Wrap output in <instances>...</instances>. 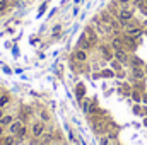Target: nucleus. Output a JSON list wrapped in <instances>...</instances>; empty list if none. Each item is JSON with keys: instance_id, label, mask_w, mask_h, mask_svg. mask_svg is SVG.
<instances>
[{"instance_id": "1", "label": "nucleus", "mask_w": 147, "mask_h": 145, "mask_svg": "<svg viewBox=\"0 0 147 145\" xmlns=\"http://www.w3.org/2000/svg\"><path fill=\"white\" fill-rule=\"evenodd\" d=\"M134 9L128 5V7H120L118 9V12H116V19H118V22H120V26L121 28H125L130 21H134Z\"/></svg>"}, {"instance_id": "2", "label": "nucleus", "mask_w": 147, "mask_h": 145, "mask_svg": "<svg viewBox=\"0 0 147 145\" xmlns=\"http://www.w3.org/2000/svg\"><path fill=\"white\" fill-rule=\"evenodd\" d=\"M45 132H46V123H43L41 119H38V121H34L31 125V135H33V138H41L45 135Z\"/></svg>"}, {"instance_id": "3", "label": "nucleus", "mask_w": 147, "mask_h": 145, "mask_svg": "<svg viewBox=\"0 0 147 145\" xmlns=\"http://www.w3.org/2000/svg\"><path fill=\"white\" fill-rule=\"evenodd\" d=\"M113 58L118 60L123 67L130 63V53H128L125 48H123V50H115V51H113Z\"/></svg>"}, {"instance_id": "4", "label": "nucleus", "mask_w": 147, "mask_h": 145, "mask_svg": "<svg viewBox=\"0 0 147 145\" xmlns=\"http://www.w3.org/2000/svg\"><path fill=\"white\" fill-rule=\"evenodd\" d=\"M22 126H24V121H22V119H14V121H12V123H10L9 126H7V133H9V135H14V137H16V135L19 133V130H21Z\"/></svg>"}, {"instance_id": "5", "label": "nucleus", "mask_w": 147, "mask_h": 145, "mask_svg": "<svg viewBox=\"0 0 147 145\" xmlns=\"http://www.w3.org/2000/svg\"><path fill=\"white\" fill-rule=\"evenodd\" d=\"M84 34H86V38L89 39V43L92 44V46H96L98 44V31L96 29H92V26H87L86 29H84Z\"/></svg>"}, {"instance_id": "6", "label": "nucleus", "mask_w": 147, "mask_h": 145, "mask_svg": "<svg viewBox=\"0 0 147 145\" xmlns=\"http://www.w3.org/2000/svg\"><path fill=\"white\" fill-rule=\"evenodd\" d=\"M132 79H134V82H137V80H146L147 77V72L144 70V67H132Z\"/></svg>"}, {"instance_id": "7", "label": "nucleus", "mask_w": 147, "mask_h": 145, "mask_svg": "<svg viewBox=\"0 0 147 145\" xmlns=\"http://www.w3.org/2000/svg\"><path fill=\"white\" fill-rule=\"evenodd\" d=\"M72 60L74 62H77V63H86L87 62V51L86 50H80V48H77L75 51H74V55H72Z\"/></svg>"}, {"instance_id": "8", "label": "nucleus", "mask_w": 147, "mask_h": 145, "mask_svg": "<svg viewBox=\"0 0 147 145\" xmlns=\"http://www.w3.org/2000/svg\"><path fill=\"white\" fill-rule=\"evenodd\" d=\"M77 48H80V50H86V51H87V50H91V48H94V46L89 43V39L86 38L84 33H82L80 38H79V41H77Z\"/></svg>"}, {"instance_id": "9", "label": "nucleus", "mask_w": 147, "mask_h": 145, "mask_svg": "<svg viewBox=\"0 0 147 145\" xmlns=\"http://www.w3.org/2000/svg\"><path fill=\"white\" fill-rule=\"evenodd\" d=\"M132 91H134V85H132V84H127V82L120 84V87H118V92H120L121 96H125V97H130Z\"/></svg>"}, {"instance_id": "10", "label": "nucleus", "mask_w": 147, "mask_h": 145, "mask_svg": "<svg viewBox=\"0 0 147 145\" xmlns=\"http://www.w3.org/2000/svg\"><path fill=\"white\" fill-rule=\"evenodd\" d=\"M75 97H77L79 103H82V99L86 97V85H84L82 82H79V84L75 85Z\"/></svg>"}, {"instance_id": "11", "label": "nucleus", "mask_w": 147, "mask_h": 145, "mask_svg": "<svg viewBox=\"0 0 147 145\" xmlns=\"http://www.w3.org/2000/svg\"><path fill=\"white\" fill-rule=\"evenodd\" d=\"M99 51H101V55H103V58H105V60H108V62L113 60V50H111V46L101 44V46H99Z\"/></svg>"}, {"instance_id": "12", "label": "nucleus", "mask_w": 147, "mask_h": 145, "mask_svg": "<svg viewBox=\"0 0 147 145\" xmlns=\"http://www.w3.org/2000/svg\"><path fill=\"white\" fill-rule=\"evenodd\" d=\"M110 46H111L113 51H115V50H123V48H125V44H123V38L121 36H115L113 39H111Z\"/></svg>"}, {"instance_id": "13", "label": "nucleus", "mask_w": 147, "mask_h": 145, "mask_svg": "<svg viewBox=\"0 0 147 145\" xmlns=\"http://www.w3.org/2000/svg\"><path fill=\"white\" fill-rule=\"evenodd\" d=\"M130 67H144L146 63H144V60L142 58H139V56H135V55H130V63H128Z\"/></svg>"}, {"instance_id": "14", "label": "nucleus", "mask_w": 147, "mask_h": 145, "mask_svg": "<svg viewBox=\"0 0 147 145\" xmlns=\"http://www.w3.org/2000/svg\"><path fill=\"white\" fill-rule=\"evenodd\" d=\"M12 121H14V114H3V116H2V119H0V126L7 128Z\"/></svg>"}, {"instance_id": "15", "label": "nucleus", "mask_w": 147, "mask_h": 145, "mask_svg": "<svg viewBox=\"0 0 147 145\" xmlns=\"http://www.w3.org/2000/svg\"><path fill=\"white\" fill-rule=\"evenodd\" d=\"M130 97H132V101L135 103V104H142V92L140 91H132V94H130Z\"/></svg>"}, {"instance_id": "16", "label": "nucleus", "mask_w": 147, "mask_h": 145, "mask_svg": "<svg viewBox=\"0 0 147 145\" xmlns=\"http://www.w3.org/2000/svg\"><path fill=\"white\" fill-rule=\"evenodd\" d=\"M99 73H101V79H115V75H116L113 68H103Z\"/></svg>"}, {"instance_id": "17", "label": "nucleus", "mask_w": 147, "mask_h": 145, "mask_svg": "<svg viewBox=\"0 0 147 145\" xmlns=\"http://www.w3.org/2000/svg\"><path fill=\"white\" fill-rule=\"evenodd\" d=\"M10 99H12V97H10V96H9L7 92H3V94H0V108L3 109L5 106H7V104H9V103H10Z\"/></svg>"}, {"instance_id": "18", "label": "nucleus", "mask_w": 147, "mask_h": 145, "mask_svg": "<svg viewBox=\"0 0 147 145\" xmlns=\"http://www.w3.org/2000/svg\"><path fill=\"white\" fill-rule=\"evenodd\" d=\"M17 142V138L14 135H7V137H2V145H14Z\"/></svg>"}, {"instance_id": "19", "label": "nucleus", "mask_w": 147, "mask_h": 145, "mask_svg": "<svg viewBox=\"0 0 147 145\" xmlns=\"http://www.w3.org/2000/svg\"><path fill=\"white\" fill-rule=\"evenodd\" d=\"M53 142V133H46L45 132V135L41 137V145H48Z\"/></svg>"}, {"instance_id": "20", "label": "nucleus", "mask_w": 147, "mask_h": 145, "mask_svg": "<svg viewBox=\"0 0 147 145\" xmlns=\"http://www.w3.org/2000/svg\"><path fill=\"white\" fill-rule=\"evenodd\" d=\"M91 101L92 99H82V111H84V114H87L89 116V109H91Z\"/></svg>"}, {"instance_id": "21", "label": "nucleus", "mask_w": 147, "mask_h": 145, "mask_svg": "<svg viewBox=\"0 0 147 145\" xmlns=\"http://www.w3.org/2000/svg\"><path fill=\"white\" fill-rule=\"evenodd\" d=\"M134 89L135 91H140L142 94L146 92V82L144 80H137V82H134Z\"/></svg>"}, {"instance_id": "22", "label": "nucleus", "mask_w": 147, "mask_h": 145, "mask_svg": "<svg viewBox=\"0 0 147 145\" xmlns=\"http://www.w3.org/2000/svg\"><path fill=\"white\" fill-rule=\"evenodd\" d=\"M39 119H41L43 123H48V121L51 119V116H50L48 111H39Z\"/></svg>"}, {"instance_id": "23", "label": "nucleus", "mask_w": 147, "mask_h": 145, "mask_svg": "<svg viewBox=\"0 0 147 145\" xmlns=\"http://www.w3.org/2000/svg\"><path fill=\"white\" fill-rule=\"evenodd\" d=\"M110 63H111V68H113L115 72H118V70H121V68H123V65H121V63H120L118 60H115V58L111 60Z\"/></svg>"}, {"instance_id": "24", "label": "nucleus", "mask_w": 147, "mask_h": 145, "mask_svg": "<svg viewBox=\"0 0 147 145\" xmlns=\"http://www.w3.org/2000/svg\"><path fill=\"white\" fill-rule=\"evenodd\" d=\"M26 133H28V128H26V126H22V128L19 130V133L16 135V138H17V140H22V138L26 137Z\"/></svg>"}, {"instance_id": "25", "label": "nucleus", "mask_w": 147, "mask_h": 145, "mask_svg": "<svg viewBox=\"0 0 147 145\" xmlns=\"http://www.w3.org/2000/svg\"><path fill=\"white\" fill-rule=\"evenodd\" d=\"M9 9V0H0V14Z\"/></svg>"}, {"instance_id": "26", "label": "nucleus", "mask_w": 147, "mask_h": 145, "mask_svg": "<svg viewBox=\"0 0 147 145\" xmlns=\"http://www.w3.org/2000/svg\"><path fill=\"white\" fill-rule=\"evenodd\" d=\"M115 77H116V79H120V80H123V79H127V72L121 68V70H118V72H116V75H115Z\"/></svg>"}, {"instance_id": "27", "label": "nucleus", "mask_w": 147, "mask_h": 145, "mask_svg": "<svg viewBox=\"0 0 147 145\" xmlns=\"http://www.w3.org/2000/svg\"><path fill=\"white\" fill-rule=\"evenodd\" d=\"M132 2H134V0H116V3H118L120 7H128Z\"/></svg>"}, {"instance_id": "28", "label": "nucleus", "mask_w": 147, "mask_h": 145, "mask_svg": "<svg viewBox=\"0 0 147 145\" xmlns=\"http://www.w3.org/2000/svg\"><path fill=\"white\" fill-rule=\"evenodd\" d=\"M134 114H137V116L142 114V106H140V104H135V106H134Z\"/></svg>"}, {"instance_id": "29", "label": "nucleus", "mask_w": 147, "mask_h": 145, "mask_svg": "<svg viewBox=\"0 0 147 145\" xmlns=\"http://www.w3.org/2000/svg\"><path fill=\"white\" fill-rule=\"evenodd\" d=\"M60 29H62V26H55V28H53V34L57 36V34L60 33Z\"/></svg>"}, {"instance_id": "30", "label": "nucleus", "mask_w": 147, "mask_h": 145, "mask_svg": "<svg viewBox=\"0 0 147 145\" xmlns=\"http://www.w3.org/2000/svg\"><path fill=\"white\" fill-rule=\"evenodd\" d=\"M142 103H144V104H147V92H144V94H142Z\"/></svg>"}, {"instance_id": "31", "label": "nucleus", "mask_w": 147, "mask_h": 145, "mask_svg": "<svg viewBox=\"0 0 147 145\" xmlns=\"http://www.w3.org/2000/svg\"><path fill=\"white\" fill-rule=\"evenodd\" d=\"M140 116H144V118L147 116V106H144V108H142V114H140Z\"/></svg>"}, {"instance_id": "32", "label": "nucleus", "mask_w": 147, "mask_h": 145, "mask_svg": "<svg viewBox=\"0 0 147 145\" xmlns=\"http://www.w3.org/2000/svg\"><path fill=\"white\" fill-rule=\"evenodd\" d=\"M3 132H5V128H3V126H0V138L3 137Z\"/></svg>"}, {"instance_id": "33", "label": "nucleus", "mask_w": 147, "mask_h": 145, "mask_svg": "<svg viewBox=\"0 0 147 145\" xmlns=\"http://www.w3.org/2000/svg\"><path fill=\"white\" fill-rule=\"evenodd\" d=\"M3 114H5V111H3V109L0 108V119H2V116H3Z\"/></svg>"}, {"instance_id": "34", "label": "nucleus", "mask_w": 147, "mask_h": 145, "mask_svg": "<svg viewBox=\"0 0 147 145\" xmlns=\"http://www.w3.org/2000/svg\"><path fill=\"white\" fill-rule=\"evenodd\" d=\"M144 126H146V128H147V116H146V118H144Z\"/></svg>"}]
</instances>
